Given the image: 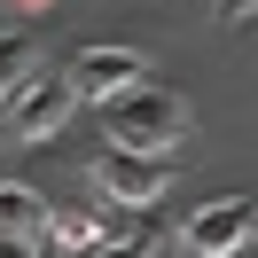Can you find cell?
Instances as JSON below:
<instances>
[{
    "label": "cell",
    "mask_w": 258,
    "mask_h": 258,
    "mask_svg": "<svg viewBox=\"0 0 258 258\" xmlns=\"http://www.w3.org/2000/svg\"><path fill=\"white\" fill-rule=\"evenodd\" d=\"M258 235V211L250 196H211V204L188 211V227H180V250L188 258H242Z\"/></svg>",
    "instance_id": "cell-2"
},
{
    "label": "cell",
    "mask_w": 258,
    "mask_h": 258,
    "mask_svg": "<svg viewBox=\"0 0 258 258\" xmlns=\"http://www.w3.org/2000/svg\"><path fill=\"white\" fill-rule=\"evenodd\" d=\"M63 79H71V94H79V102H117L125 86L149 79V55H141V47H117V39H94V47L71 55Z\"/></svg>",
    "instance_id": "cell-4"
},
{
    "label": "cell",
    "mask_w": 258,
    "mask_h": 258,
    "mask_svg": "<svg viewBox=\"0 0 258 258\" xmlns=\"http://www.w3.org/2000/svg\"><path fill=\"white\" fill-rule=\"evenodd\" d=\"M149 250H157V227H149V211H141V227H133V235H110V242H94L86 258H149Z\"/></svg>",
    "instance_id": "cell-9"
},
{
    "label": "cell",
    "mask_w": 258,
    "mask_h": 258,
    "mask_svg": "<svg viewBox=\"0 0 258 258\" xmlns=\"http://www.w3.org/2000/svg\"><path fill=\"white\" fill-rule=\"evenodd\" d=\"M0 258H39V242H8L0 235Z\"/></svg>",
    "instance_id": "cell-11"
},
{
    "label": "cell",
    "mask_w": 258,
    "mask_h": 258,
    "mask_svg": "<svg viewBox=\"0 0 258 258\" xmlns=\"http://www.w3.org/2000/svg\"><path fill=\"white\" fill-rule=\"evenodd\" d=\"M258 16V0H219V24H250Z\"/></svg>",
    "instance_id": "cell-10"
},
{
    "label": "cell",
    "mask_w": 258,
    "mask_h": 258,
    "mask_svg": "<svg viewBox=\"0 0 258 258\" xmlns=\"http://www.w3.org/2000/svg\"><path fill=\"white\" fill-rule=\"evenodd\" d=\"M47 242H63V250H94V242H110V219H102L94 204H47Z\"/></svg>",
    "instance_id": "cell-7"
},
{
    "label": "cell",
    "mask_w": 258,
    "mask_h": 258,
    "mask_svg": "<svg viewBox=\"0 0 258 258\" xmlns=\"http://www.w3.org/2000/svg\"><path fill=\"white\" fill-rule=\"evenodd\" d=\"M180 258H188V250H180Z\"/></svg>",
    "instance_id": "cell-13"
},
{
    "label": "cell",
    "mask_w": 258,
    "mask_h": 258,
    "mask_svg": "<svg viewBox=\"0 0 258 258\" xmlns=\"http://www.w3.org/2000/svg\"><path fill=\"white\" fill-rule=\"evenodd\" d=\"M39 71V47H32V32H0V110L24 94V79Z\"/></svg>",
    "instance_id": "cell-8"
},
{
    "label": "cell",
    "mask_w": 258,
    "mask_h": 258,
    "mask_svg": "<svg viewBox=\"0 0 258 258\" xmlns=\"http://www.w3.org/2000/svg\"><path fill=\"white\" fill-rule=\"evenodd\" d=\"M242 258H258V235H250V250H242Z\"/></svg>",
    "instance_id": "cell-12"
},
{
    "label": "cell",
    "mask_w": 258,
    "mask_h": 258,
    "mask_svg": "<svg viewBox=\"0 0 258 258\" xmlns=\"http://www.w3.org/2000/svg\"><path fill=\"white\" fill-rule=\"evenodd\" d=\"M71 110H79V94H71V79H47V71H32V79H24V94L8 102V141H55V133L71 125Z\"/></svg>",
    "instance_id": "cell-5"
},
{
    "label": "cell",
    "mask_w": 258,
    "mask_h": 258,
    "mask_svg": "<svg viewBox=\"0 0 258 258\" xmlns=\"http://www.w3.org/2000/svg\"><path fill=\"white\" fill-rule=\"evenodd\" d=\"M188 102L172 94V86H157V79H141V86H125L117 102H102V133H110V149H141V157H172L180 141H188Z\"/></svg>",
    "instance_id": "cell-1"
},
{
    "label": "cell",
    "mask_w": 258,
    "mask_h": 258,
    "mask_svg": "<svg viewBox=\"0 0 258 258\" xmlns=\"http://www.w3.org/2000/svg\"><path fill=\"white\" fill-rule=\"evenodd\" d=\"M94 188L125 211H157L164 188H172V164L164 157H141V149H102L94 157Z\"/></svg>",
    "instance_id": "cell-3"
},
{
    "label": "cell",
    "mask_w": 258,
    "mask_h": 258,
    "mask_svg": "<svg viewBox=\"0 0 258 258\" xmlns=\"http://www.w3.org/2000/svg\"><path fill=\"white\" fill-rule=\"evenodd\" d=\"M0 235L8 242H47V196L32 180H0Z\"/></svg>",
    "instance_id": "cell-6"
}]
</instances>
